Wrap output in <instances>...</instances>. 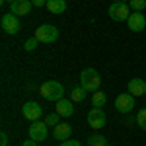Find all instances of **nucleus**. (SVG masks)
I'll use <instances>...</instances> for the list:
<instances>
[{
    "instance_id": "nucleus-15",
    "label": "nucleus",
    "mask_w": 146,
    "mask_h": 146,
    "mask_svg": "<svg viewBox=\"0 0 146 146\" xmlns=\"http://www.w3.org/2000/svg\"><path fill=\"white\" fill-rule=\"evenodd\" d=\"M47 10L51 14H62L66 10V0H47Z\"/></svg>"
},
{
    "instance_id": "nucleus-12",
    "label": "nucleus",
    "mask_w": 146,
    "mask_h": 146,
    "mask_svg": "<svg viewBox=\"0 0 146 146\" xmlns=\"http://www.w3.org/2000/svg\"><path fill=\"white\" fill-rule=\"evenodd\" d=\"M129 94H133L136 98H140V96H146V80L142 78H133L129 80Z\"/></svg>"
},
{
    "instance_id": "nucleus-6",
    "label": "nucleus",
    "mask_w": 146,
    "mask_h": 146,
    "mask_svg": "<svg viewBox=\"0 0 146 146\" xmlns=\"http://www.w3.org/2000/svg\"><path fill=\"white\" fill-rule=\"evenodd\" d=\"M105 121H107V117H105V111L101 107H94L88 113V125H90V129H94V131L103 129L105 127Z\"/></svg>"
},
{
    "instance_id": "nucleus-9",
    "label": "nucleus",
    "mask_w": 146,
    "mask_h": 146,
    "mask_svg": "<svg viewBox=\"0 0 146 146\" xmlns=\"http://www.w3.org/2000/svg\"><path fill=\"white\" fill-rule=\"evenodd\" d=\"M127 25H129L131 31L140 33V31H144V27H146V16L140 14V12H133L129 16V20H127Z\"/></svg>"
},
{
    "instance_id": "nucleus-22",
    "label": "nucleus",
    "mask_w": 146,
    "mask_h": 146,
    "mask_svg": "<svg viewBox=\"0 0 146 146\" xmlns=\"http://www.w3.org/2000/svg\"><path fill=\"white\" fill-rule=\"evenodd\" d=\"M37 43H39V41H37L35 37H31V39H27V41L23 43V49H25V51H35V49H37Z\"/></svg>"
},
{
    "instance_id": "nucleus-26",
    "label": "nucleus",
    "mask_w": 146,
    "mask_h": 146,
    "mask_svg": "<svg viewBox=\"0 0 146 146\" xmlns=\"http://www.w3.org/2000/svg\"><path fill=\"white\" fill-rule=\"evenodd\" d=\"M33 2V6H37V8H43V4L47 6V0H31Z\"/></svg>"
},
{
    "instance_id": "nucleus-7",
    "label": "nucleus",
    "mask_w": 146,
    "mask_h": 146,
    "mask_svg": "<svg viewBox=\"0 0 146 146\" xmlns=\"http://www.w3.org/2000/svg\"><path fill=\"white\" fill-rule=\"evenodd\" d=\"M49 125L43 123V121H33L29 125V138H33L37 142H43L47 136H49Z\"/></svg>"
},
{
    "instance_id": "nucleus-20",
    "label": "nucleus",
    "mask_w": 146,
    "mask_h": 146,
    "mask_svg": "<svg viewBox=\"0 0 146 146\" xmlns=\"http://www.w3.org/2000/svg\"><path fill=\"white\" fill-rule=\"evenodd\" d=\"M136 125H138L142 131H146V107H142L140 111L136 113Z\"/></svg>"
},
{
    "instance_id": "nucleus-14",
    "label": "nucleus",
    "mask_w": 146,
    "mask_h": 146,
    "mask_svg": "<svg viewBox=\"0 0 146 146\" xmlns=\"http://www.w3.org/2000/svg\"><path fill=\"white\" fill-rule=\"evenodd\" d=\"M56 113L60 117H72L74 115V101L72 100H58L56 101Z\"/></svg>"
},
{
    "instance_id": "nucleus-17",
    "label": "nucleus",
    "mask_w": 146,
    "mask_h": 146,
    "mask_svg": "<svg viewBox=\"0 0 146 146\" xmlns=\"http://www.w3.org/2000/svg\"><path fill=\"white\" fill-rule=\"evenodd\" d=\"M105 101H107V96H105V94H103V92H94V94H92V105H94V107H103V105H105Z\"/></svg>"
},
{
    "instance_id": "nucleus-1",
    "label": "nucleus",
    "mask_w": 146,
    "mask_h": 146,
    "mask_svg": "<svg viewBox=\"0 0 146 146\" xmlns=\"http://www.w3.org/2000/svg\"><path fill=\"white\" fill-rule=\"evenodd\" d=\"M39 94H41L47 101H58V100H62L64 88H62L60 82H56V80H49V82H45V84L39 88Z\"/></svg>"
},
{
    "instance_id": "nucleus-5",
    "label": "nucleus",
    "mask_w": 146,
    "mask_h": 146,
    "mask_svg": "<svg viewBox=\"0 0 146 146\" xmlns=\"http://www.w3.org/2000/svg\"><path fill=\"white\" fill-rule=\"evenodd\" d=\"M0 25H2V29H4L8 35H16L18 31H20V27H22V23H20V20H18V16L12 14V12H8V14L2 16Z\"/></svg>"
},
{
    "instance_id": "nucleus-21",
    "label": "nucleus",
    "mask_w": 146,
    "mask_h": 146,
    "mask_svg": "<svg viewBox=\"0 0 146 146\" xmlns=\"http://www.w3.org/2000/svg\"><path fill=\"white\" fill-rule=\"evenodd\" d=\"M58 117H60L58 113H51V115L45 117V123L49 125V127H56V125H58Z\"/></svg>"
},
{
    "instance_id": "nucleus-23",
    "label": "nucleus",
    "mask_w": 146,
    "mask_h": 146,
    "mask_svg": "<svg viewBox=\"0 0 146 146\" xmlns=\"http://www.w3.org/2000/svg\"><path fill=\"white\" fill-rule=\"evenodd\" d=\"M0 146H8V135L0 133Z\"/></svg>"
},
{
    "instance_id": "nucleus-10",
    "label": "nucleus",
    "mask_w": 146,
    "mask_h": 146,
    "mask_svg": "<svg viewBox=\"0 0 146 146\" xmlns=\"http://www.w3.org/2000/svg\"><path fill=\"white\" fill-rule=\"evenodd\" d=\"M22 113H23V117H25L27 121H39L41 115H43V109H41L39 103H35V101H27V103L22 107Z\"/></svg>"
},
{
    "instance_id": "nucleus-29",
    "label": "nucleus",
    "mask_w": 146,
    "mask_h": 146,
    "mask_svg": "<svg viewBox=\"0 0 146 146\" xmlns=\"http://www.w3.org/2000/svg\"><path fill=\"white\" fill-rule=\"evenodd\" d=\"M107 146H111V144H107Z\"/></svg>"
},
{
    "instance_id": "nucleus-8",
    "label": "nucleus",
    "mask_w": 146,
    "mask_h": 146,
    "mask_svg": "<svg viewBox=\"0 0 146 146\" xmlns=\"http://www.w3.org/2000/svg\"><path fill=\"white\" fill-rule=\"evenodd\" d=\"M115 109L119 113H131L135 109V96L133 94H121V96H117Z\"/></svg>"
},
{
    "instance_id": "nucleus-3",
    "label": "nucleus",
    "mask_w": 146,
    "mask_h": 146,
    "mask_svg": "<svg viewBox=\"0 0 146 146\" xmlns=\"http://www.w3.org/2000/svg\"><path fill=\"white\" fill-rule=\"evenodd\" d=\"M33 37L39 43H55L56 39H58V29H56L55 25H51V23H45V25H39L35 29Z\"/></svg>"
},
{
    "instance_id": "nucleus-27",
    "label": "nucleus",
    "mask_w": 146,
    "mask_h": 146,
    "mask_svg": "<svg viewBox=\"0 0 146 146\" xmlns=\"http://www.w3.org/2000/svg\"><path fill=\"white\" fill-rule=\"evenodd\" d=\"M0 2H4V4H6V2H10V4H12V2H14V0H0Z\"/></svg>"
},
{
    "instance_id": "nucleus-13",
    "label": "nucleus",
    "mask_w": 146,
    "mask_h": 146,
    "mask_svg": "<svg viewBox=\"0 0 146 146\" xmlns=\"http://www.w3.org/2000/svg\"><path fill=\"white\" fill-rule=\"evenodd\" d=\"M53 136H55L56 140H60V142L70 140V136H72V127L68 123H58L55 127V131H53Z\"/></svg>"
},
{
    "instance_id": "nucleus-24",
    "label": "nucleus",
    "mask_w": 146,
    "mask_h": 146,
    "mask_svg": "<svg viewBox=\"0 0 146 146\" xmlns=\"http://www.w3.org/2000/svg\"><path fill=\"white\" fill-rule=\"evenodd\" d=\"M60 146H82V144H80L78 140H72V138H70V140H64Z\"/></svg>"
},
{
    "instance_id": "nucleus-19",
    "label": "nucleus",
    "mask_w": 146,
    "mask_h": 146,
    "mask_svg": "<svg viewBox=\"0 0 146 146\" xmlns=\"http://www.w3.org/2000/svg\"><path fill=\"white\" fill-rule=\"evenodd\" d=\"M129 6L133 12H142L146 10V0H129Z\"/></svg>"
},
{
    "instance_id": "nucleus-25",
    "label": "nucleus",
    "mask_w": 146,
    "mask_h": 146,
    "mask_svg": "<svg viewBox=\"0 0 146 146\" xmlns=\"http://www.w3.org/2000/svg\"><path fill=\"white\" fill-rule=\"evenodd\" d=\"M22 146H39V142H37V140H33V138H29V140H25Z\"/></svg>"
},
{
    "instance_id": "nucleus-16",
    "label": "nucleus",
    "mask_w": 146,
    "mask_h": 146,
    "mask_svg": "<svg viewBox=\"0 0 146 146\" xmlns=\"http://www.w3.org/2000/svg\"><path fill=\"white\" fill-rule=\"evenodd\" d=\"M88 146H107V140H105V136H103V135L94 133V135L88 136Z\"/></svg>"
},
{
    "instance_id": "nucleus-4",
    "label": "nucleus",
    "mask_w": 146,
    "mask_h": 146,
    "mask_svg": "<svg viewBox=\"0 0 146 146\" xmlns=\"http://www.w3.org/2000/svg\"><path fill=\"white\" fill-rule=\"evenodd\" d=\"M107 12H109V18H111L113 22H127L129 16L133 14V12H131V6H129L125 0L123 2H113Z\"/></svg>"
},
{
    "instance_id": "nucleus-18",
    "label": "nucleus",
    "mask_w": 146,
    "mask_h": 146,
    "mask_svg": "<svg viewBox=\"0 0 146 146\" xmlns=\"http://www.w3.org/2000/svg\"><path fill=\"white\" fill-rule=\"evenodd\" d=\"M70 100L72 101H84L86 100V90H84L82 86H74V88L70 90Z\"/></svg>"
},
{
    "instance_id": "nucleus-11",
    "label": "nucleus",
    "mask_w": 146,
    "mask_h": 146,
    "mask_svg": "<svg viewBox=\"0 0 146 146\" xmlns=\"http://www.w3.org/2000/svg\"><path fill=\"white\" fill-rule=\"evenodd\" d=\"M12 6V14H16V16H27L31 8H33V2L31 0H14L10 4Z\"/></svg>"
},
{
    "instance_id": "nucleus-2",
    "label": "nucleus",
    "mask_w": 146,
    "mask_h": 146,
    "mask_svg": "<svg viewBox=\"0 0 146 146\" xmlns=\"http://www.w3.org/2000/svg\"><path fill=\"white\" fill-rule=\"evenodd\" d=\"M100 84H101V76L98 74L96 68H86V70H82V74H80V86L86 92L88 90L98 92Z\"/></svg>"
},
{
    "instance_id": "nucleus-28",
    "label": "nucleus",
    "mask_w": 146,
    "mask_h": 146,
    "mask_svg": "<svg viewBox=\"0 0 146 146\" xmlns=\"http://www.w3.org/2000/svg\"><path fill=\"white\" fill-rule=\"evenodd\" d=\"M111 2H123V0H111Z\"/></svg>"
}]
</instances>
